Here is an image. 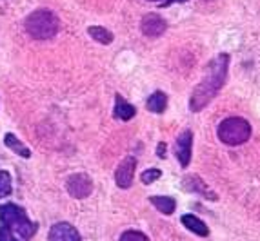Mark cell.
<instances>
[{
  "label": "cell",
  "mask_w": 260,
  "mask_h": 241,
  "mask_svg": "<svg viewBox=\"0 0 260 241\" xmlns=\"http://www.w3.org/2000/svg\"><path fill=\"white\" fill-rule=\"evenodd\" d=\"M228 67H230V55H218L215 60L209 64V71L204 76V80L195 87L189 100V109L193 112H199L211 102L220 87L225 84L228 78Z\"/></svg>",
  "instance_id": "obj_1"
},
{
  "label": "cell",
  "mask_w": 260,
  "mask_h": 241,
  "mask_svg": "<svg viewBox=\"0 0 260 241\" xmlns=\"http://www.w3.org/2000/svg\"><path fill=\"white\" fill-rule=\"evenodd\" d=\"M0 223L2 227L9 228L11 232L18 234L24 239H31L37 232V223L27 218L26 211L22 207H17L13 203L0 205Z\"/></svg>",
  "instance_id": "obj_2"
},
{
  "label": "cell",
  "mask_w": 260,
  "mask_h": 241,
  "mask_svg": "<svg viewBox=\"0 0 260 241\" xmlns=\"http://www.w3.org/2000/svg\"><path fill=\"white\" fill-rule=\"evenodd\" d=\"M60 29V22L49 9H37L26 18V31L37 40L53 38Z\"/></svg>",
  "instance_id": "obj_3"
},
{
  "label": "cell",
  "mask_w": 260,
  "mask_h": 241,
  "mask_svg": "<svg viewBox=\"0 0 260 241\" xmlns=\"http://www.w3.org/2000/svg\"><path fill=\"white\" fill-rule=\"evenodd\" d=\"M251 136V125L249 122H246L244 118L231 116L225 118L220 125H218V138L220 142H224L225 145H240L246 143Z\"/></svg>",
  "instance_id": "obj_4"
},
{
  "label": "cell",
  "mask_w": 260,
  "mask_h": 241,
  "mask_svg": "<svg viewBox=\"0 0 260 241\" xmlns=\"http://www.w3.org/2000/svg\"><path fill=\"white\" fill-rule=\"evenodd\" d=\"M66 189L68 192L77 199H84L87 198L93 190V183H91V178L80 172V174H73V176L68 178V183H66Z\"/></svg>",
  "instance_id": "obj_5"
},
{
  "label": "cell",
  "mask_w": 260,
  "mask_h": 241,
  "mask_svg": "<svg viewBox=\"0 0 260 241\" xmlns=\"http://www.w3.org/2000/svg\"><path fill=\"white\" fill-rule=\"evenodd\" d=\"M135 171H137V159L133 156H127L120 162L117 172H115V181L120 189H129L133 183Z\"/></svg>",
  "instance_id": "obj_6"
},
{
  "label": "cell",
  "mask_w": 260,
  "mask_h": 241,
  "mask_svg": "<svg viewBox=\"0 0 260 241\" xmlns=\"http://www.w3.org/2000/svg\"><path fill=\"white\" fill-rule=\"evenodd\" d=\"M166 27H168L166 20L156 13L146 15V17L142 18V22H140V29H142V33L146 34V36H153V38L164 34Z\"/></svg>",
  "instance_id": "obj_7"
},
{
  "label": "cell",
  "mask_w": 260,
  "mask_h": 241,
  "mask_svg": "<svg viewBox=\"0 0 260 241\" xmlns=\"http://www.w3.org/2000/svg\"><path fill=\"white\" fill-rule=\"evenodd\" d=\"M48 241H80L78 230L70 223H55L49 228Z\"/></svg>",
  "instance_id": "obj_8"
},
{
  "label": "cell",
  "mask_w": 260,
  "mask_h": 241,
  "mask_svg": "<svg viewBox=\"0 0 260 241\" xmlns=\"http://www.w3.org/2000/svg\"><path fill=\"white\" fill-rule=\"evenodd\" d=\"M191 147H193V133L191 131H184L177 140V158L180 162L184 169L189 165V159H191Z\"/></svg>",
  "instance_id": "obj_9"
},
{
  "label": "cell",
  "mask_w": 260,
  "mask_h": 241,
  "mask_svg": "<svg viewBox=\"0 0 260 241\" xmlns=\"http://www.w3.org/2000/svg\"><path fill=\"white\" fill-rule=\"evenodd\" d=\"M184 187H186L187 190H191V192L202 194L204 198L217 199L215 192H213V190H209L208 187H206L204 183H202V180H200L199 176H187V178H184Z\"/></svg>",
  "instance_id": "obj_10"
},
{
  "label": "cell",
  "mask_w": 260,
  "mask_h": 241,
  "mask_svg": "<svg viewBox=\"0 0 260 241\" xmlns=\"http://www.w3.org/2000/svg\"><path fill=\"white\" fill-rule=\"evenodd\" d=\"M182 223H184V227H186L187 230L199 234V236H202V237H206L209 234L208 225L200 220V218H197V216H193V214H184L182 216Z\"/></svg>",
  "instance_id": "obj_11"
},
{
  "label": "cell",
  "mask_w": 260,
  "mask_h": 241,
  "mask_svg": "<svg viewBox=\"0 0 260 241\" xmlns=\"http://www.w3.org/2000/svg\"><path fill=\"white\" fill-rule=\"evenodd\" d=\"M135 107L131 105V103H127L124 98H120V96H117V100H115V116L118 118V120L122 122H127L131 120V118L135 116Z\"/></svg>",
  "instance_id": "obj_12"
},
{
  "label": "cell",
  "mask_w": 260,
  "mask_h": 241,
  "mask_svg": "<svg viewBox=\"0 0 260 241\" xmlns=\"http://www.w3.org/2000/svg\"><path fill=\"white\" fill-rule=\"evenodd\" d=\"M166 107H168V96L162 91H155L148 98V111L160 114V112L166 111Z\"/></svg>",
  "instance_id": "obj_13"
},
{
  "label": "cell",
  "mask_w": 260,
  "mask_h": 241,
  "mask_svg": "<svg viewBox=\"0 0 260 241\" xmlns=\"http://www.w3.org/2000/svg\"><path fill=\"white\" fill-rule=\"evenodd\" d=\"M4 143H6V147H9L11 151L15 152V154H18V156H22V158H29L31 156V151L27 149L24 143L18 140L15 134H11V133H8L4 136Z\"/></svg>",
  "instance_id": "obj_14"
},
{
  "label": "cell",
  "mask_w": 260,
  "mask_h": 241,
  "mask_svg": "<svg viewBox=\"0 0 260 241\" xmlns=\"http://www.w3.org/2000/svg\"><path fill=\"white\" fill-rule=\"evenodd\" d=\"M149 202L155 205V209L162 212V214H173L175 209H177V202L169 196H153L149 198Z\"/></svg>",
  "instance_id": "obj_15"
},
{
  "label": "cell",
  "mask_w": 260,
  "mask_h": 241,
  "mask_svg": "<svg viewBox=\"0 0 260 241\" xmlns=\"http://www.w3.org/2000/svg\"><path fill=\"white\" fill-rule=\"evenodd\" d=\"M87 33L91 34V38H95L96 42H100V44H111L113 42V33L106 29V27L93 26V27L87 29Z\"/></svg>",
  "instance_id": "obj_16"
},
{
  "label": "cell",
  "mask_w": 260,
  "mask_h": 241,
  "mask_svg": "<svg viewBox=\"0 0 260 241\" xmlns=\"http://www.w3.org/2000/svg\"><path fill=\"white\" fill-rule=\"evenodd\" d=\"M11 194V176L9 172L0 171V198H6Z\"/></svg>",
  "instance_id": "obj_17"
},
{
  "label": "cell",
  "mask_w": 260,
  "mask_h": 241,
  "mask_svg": "<svg viewBox=\"0 0 260 241\" xmlns=\"http://www.w3.org/2000/svg\"><path fill=\"white\" fill-rule=\"evenodd\" d=\"M120 241H149V237L140 230H126L120 236Z\"/></svg>",
  "instance_id": "obj_18"
},
{
  "label": "cell",
  "mask_w": 260,
  "mask_h": 241,
  "mask_svg": "<svg viewBox=\"0 0 260 241\" xmlns=\"http://www.w3.org/2000/svg\"><path fill=\"white\" fill-rule=\"evenodd\" d=\"M160 176H162V171H158V169H149V171H144L142 172L140 180H142L146 185H149V183H153V181L158 180Z\"/></svg>",
  "instance_id": "obj_19"
},
{
  "label": "cell",
  "mask_w": 260,
  "mask_h": 241,
  "mask_svg": "<svg viewBox=\"0 0 260 241\" xmlns=\"http://www.w3.org/2000/svg\"><path fill=\"white\" fill-rule=\"evenodd\" d=\"M0 241H18V239L13 236V232H11L9 228H6V227L0 225Z\"/></svg>",
  "instance_id": "obj_20"
},
{
  "label": "cell",
  "mask_w": 260,
  "mask_h": 241,
  "mask_svg": "<svg viewBox=\"0 0 260 241\" xmlns=\"http://www.w3.org/2000/svg\"><path fill=\"white\" fill-rule=\"evenodd\" d=\"M158 158H166V143H158V151H156Z\"/></svg>",
  "instance_id": "obj_21"
},
{
  "label": "cell",
  "mask_w": 260,
  "mask_h": 241,
  "mask_svg": "<svg viewBox=\"0 0 260 241\" xmlns=\"http://www.w3.org/2000/svg\"><path fill=\"white\" fill-rule=\"evenodd\" d=\"M173 2H186V0H164V4H162V8H168V6H171Z\"/></svg>",
  "instance_id": "obj_22"
},
{
  "label": "cell",
  "mask_w": 260,
  "mask_h": 241,
  "mask_svg": "<svg viewBox=\"0 0 260 241\" xmlns=\"http://www.w3.org/2000/svg\"><path fill=\"white\" fill-rule=\"evenodd\" d=\"M151 2H155V0H151Z\"/></svg>",
  "instance_id": "obj_23"
}]
</instances>
